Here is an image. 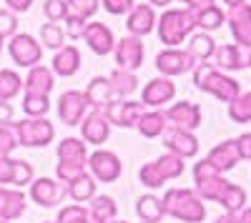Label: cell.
<instances>
[{"label": "cell", "mask_w": 251, "mask_h": 223, "mask_svg": "<svg viewBox=\"0 0 251 223\" xmlns=\"http://www.w3.org/2000/svg\"><path fill=\"white\" fill-rule=\"evenodd\" d=\"M68 3V13L73 15H80V18H93L100 8V0H66Z\"/></svg>", "instance_id": "b9f144b4"}, {"label": "cell", "mask_w": 251, "mask_h": 223, "mask_svg": "<svg viewBox=\"0 0 251 223\" xmlns=\"http://www.w3.org/2000/svg\"><path fill=\"white\" fill-rule=\"evenodd\" d=\"M111 223H128V221H118V218H116V221H111Z\"/></svg>", "instance_id": "91938a15"}, {"label": "cell", "mask_w": 251, "mask_h": 223, "mask_svg": "<svg viewBox=\"0 0 251 223\" xmlns=\"http://www.w3.org/2000/svg\"><path fill=\"white\" fill-rule=\"evenodd\" d=\"M18 33V15L13 13V10H8V8H3L0 10V38H13Z\"/></svg>", "instance_id": "ee69618b"}, {"label": "cell", "mask_w": 251, "mask_h": 223, "mask_svg": "<svg viewBox=\"0 0 251 223\" xmlns=\"http://www.w3.org/2000/svg\"><path fill=\"white\" fill-rule=\"evenodd\" d=\"M163 138V146H166V153H174L178 158H194L199 153V138L191 133V131H181V128H166L161 133Z\"/></svg>", "instance_id": "4fadbf2b"}, {"label": "cell", "mask_w": 251, "mask_h": 223, "mask_svg": "<svg viewBox=\"0 0 251 223\" xmlns=\"http://www.w3.org/2000/svg\"><path fill=\"white\" fill-rule=\"evenodd\" d=\"M53 86H55L53 70L46 68V66H40V63L33 66L30 73H28V78L23 80V90L25 93H35V95H50Z\"/></svg>", "instance_id": "d4e9b609"}, {"label": "cell", "mask_w": 251, "mask_h": 223, "mask_svg": "<svg viewBox=\"0 0 251 223\" xmlns=\"http://www.w3.org/2000/svg\"><path fill=\"white\" fill-rule=\"evenodd\" d=\"M236 146H239V156L241 160H251V133H244L236 138Z\"/></svg>", "instance_id": "681fc988"}, {"label": "cell", "mask_w": 251, "mask_h": 223, "mask_svg": "<svg viewBox=\"0 0 251 223\" xmlns=\"http://www.w3.org/2000/svg\"><path fill=\"white\" fill-rule=\"evenodd\" d=\"M143 55H146V48L141 43V38H133V35H126V38L116 40V45H113V58H116L121 70L136 73L143 66Z\"/></svg>", "instance_id": "8fae6325"}, {"label": "cell", "mask_w": 251, "mask_h": 223, "mask_svg": "<svg viewBox=\"0 0 251 223\" xmlns=\"http://www.w3.org/2000/svg\"><path fill=\"white\" fill-rule=\"evenodd\" d=\"M194 86L201 93L214 95L216 100H221V103H231V100L239 98V93H241L239 80L231 78V75H226L219 68H214V63H208V60L196 63V68H194Z\"/></svg>", "instance_id": "7a4b0ae2"}, {"label": "cell", "mask_w": 251, "mask_h": 223, "mask_svg": "<svg viewBox=\"0 0 251 223\" xmlns=\"http://www.w3.org/2000/svg\"><path fill=\"white\" fill-rule=\"evenodd\" d=\"M55 223H96L88 213L86 206H80V203H71V206H63L58 211V221Z\"/></svg>", "instance_id": "ab89813d"}, {"label": "cell", "mask_w": 251, "mask_h": 223, "mask_svg": "<svg viewBox=\"0 0 251 223\" xmlns=\"http://www.w3.org/2000/svg\"><path fill=\"white\" fill-rule=\"evenodd\" d=\"M88 213L96 223H111L118 216V206H116V201L111 196H93Z\"/></svg>", "instance_id": "f1b7e54d"}, {"label": "cell", "mask_w": 251, "mask_h": 223, "mask_svg": "<svg viewBox=\"0 0 251 223\" xmlns=\"http://www.w3.org/2000/svg\"><path fill=\"white\" fill-rule=\"evenodd\" d=\"M13 168H15V158H3L0 160V186H10L13 183Z\"/></svg>", "instance_id": "c3c4849f"}, {"label": "cell", "mask_w": 251, "mask_h": 223, "mask_svg": "<svg viewBox=\"0 0 251 223\" xmlns=\"http://www.w3.org/2000/svg\"><path fill=\"white\" fill-rule=\"evenodd\" d=\"M88 171L96 180H100V183H113V180L121 178L123 166H121V158L113 151L98 148L88 156Z\"/></svg>", "instance_id": "ba28073f"}, {"label": "cell", "mask_w": 251, "mask_h": 223, "mask_svg": "<svg viewBox=\"0 0 251 223\" xmlns=\"http://www.w3.org/2000/svg\"><path fill=\"white\" fill-rule=\"evenodd\" d=\"M18 148V140H15V133L10 126H3L0 128V160L3 158H10V153Z\"/></svg>", "instance_id": "f6af8a7d"}, {"label": "cell", "mask_w": 251, "mask_h": 223, "mask_svg": "<svg viewBox=\"0 0 251 223\" xmlns=\"http://www.w3.org/2000/svg\"><path fill=\"white\" fill-rule=\"evenodd\" d=\"M23 113L28 118H46V113L50 111V100L48 95H35V93H23V103H20Z\"/></svg>", "instance_id": "e575fe53"}, {"label": "cell", "mask_w": 251, "mask_h": 223, "mask_svg": "<svg viewBox=\"0 0 251 223\" xmlns=\"http://www.w3.org/2000/svg\"><path fill=\"white\" fill-rule=\"evenodd\" d=\"M0 223H8V221H0Z\"/></svg>", "instance_id": "6125c7cd"}, {"label": "cell", "mask_w": 251, "mask_h": 223, "mask_svg": "<svg viewBox=\"0 0 251 223\" xmlns=\"http://www.w3.org/2000/svg\"><path fill=\"white\" fill-rule=\"evenodd\" d=\"M153 166H156V171L161 173V178L166 180V183H169V180L181 178V176H183V171H186L183 158H178V156H174V153H163L161 158H156V160H153Z\"/></svg>", "instance_id": "d6a6232c"}, {"label": "cell", "mask_w": 251, "mask_h": 223, "mask_svg": "<svg viewBox=\"0 0 251 223\" xmlns=\"http://www.w3.org/2000/svg\"><path fill=\"white\" fill-rule=\"evenodd\" d=\"M80 38L88 43V48L96 53V55H111L113 53V45H116V38L111 33V28L106 23H86Z\"/></svg>", "instance_id": "ac0fdd59"}, {"label": "cell", "mask_w": 251, "mask_h": 223, "mask_svg": "<svg viewBox=\"0 0 251 223\" xmlns=\"http://www.w3.org/2000/svg\"><path fill=\"white\" fill-rule=\"evenodd\" d=\"M20 90H23V80L15 70L3 68L0 70V100H13Z\"/></svg>", "instance_id": "8d00e7d4"}, {"label": "cell", "mask_w": 251, "mask_h": 223, "mask_svg": "<svg viewBox=\"0 0 251 223\" xmlns=\"http://www.w3.org/2000/svg\"><path fill=\"white\" fill-rule=\"evenodd\" d=\"M88 113V100L86 93L80 90H66L58 100V115H60V123L66 126H80V120L86 118Z\"/></svg>", "instance_id": "5bb4252c"}, {"label": "cell", "mask_w": 251, "mask_h": 223, "mask_svg": "<svg viewBox=\"0 0 251 223\" xmlns=\"http://www.w3.org/2000/svg\"><path fill=\"white\" fill-rule=\"evenodd\" d=\"M181 3H186L188 5V10H203V8H208V5H214V0H181Z\"/></svg>", "instance_id": "f5cc1de1"}, {"label": "cell", "mask_w": 251, "mask_h": 223, "mask_svg": "<svg viewBox=\"0 0 251 223\" xmlns=\"http://www.w3.org/2000/svg\"><path fill=\"white\" fill-rule=\"evenodd\" d=\"M166 115V123H169L171 128H181V131H196L201 126V108L196 103H191V100H178V103H174L169 111H163Z\"/></svg>", "instance_id": "7c38bea8"}, {"label": "cell", "mask_w": 251, "mask_h": 223, "mask_svg": "<svg viewBox=\"0 0 251 223\" xmlns=\"http://www.w3.org/2000/svg\"><path fill=\"white\" fill-rule=\"evenodd\" d=\"M226 23L231 28V35L239 48H251V5L241 3L236 8H228Z\"/></svg>", "instance_id": "2e32d148"}, {"label": "cell", "mask_w": 251, "mask_h": 223, "mask_svg": "<svg viewBox=\"0 0 251 223\" xmlns=\"http://www.w3.org/2000/svg\"><path fill=\"white\" fill-rule=\"evenodd\" d=\"M68 191V198H73L75 203H86V201H91L96 196V178L86 171V173H80L78 178H73L71 183L66 186Z\"/></svg>", "instance_id": "83f0119b"}, {"label": "cell", "mask_w": 251, "mask_h": 223, "mask_svg": "<svg viewBox=\"0 0 251 223\" xmlns=\"http://www.w3.org/2000/svg\"><path fill=\"white\" fill-rule=\"evenodd\" d=\"M43 13L48 18V23H60V20H66V15H68V3L66 0H46Z\"/></svg>", "instance_id": "7bdbcfd3"}, {"label": "cell", "mask_w": 251, "mask_h": 223, "mask_svg": "<svg viewBox=\"0 0 251 223\" xmlns=\"http://www.w3.org/2000/svg\"><path fill=\"white\" fill-rule=\"evenodd\" d=\"M100 5L111 15H128V10L136 5L133 0H100Z\"/></svg>", "instance_id": "7dc6e473"}, {"label": "cell", "mask_w": 251, "mask_h": 223, "mask_svg": "<svg viewBox=\"0 0 251 223\" xmlns=\"http://www.w3.org/2000/svg\"><path fill=\"white\" fill-rule=\"evenodd\" d=\"M136 213L143 223H158L163 218V208H161V198H156L153 193H143L136 201Z\"/></svg>", "instance_id": "1f68e13d"}, {"label": "cell", "mask_w": 251, "mask_h": 223, "mask_svg": "<svg viewBox=\"0 0 251 223\" xmlns=\"http://www.w3.org/2000/svg\"><path fill=\"white\" fill-rule=\"evenodd\" d=\"M186 50L194 55L196 63H203V60H211V55L216 50V40L208 33H203V30L191 33V35H188V48Z\"/></svg>", "instance_id": "4316f807"}, {"label": "cell", "mask_w": 251, "mask_h": 223, "mask_svg": "<svg viewBox=\"0 0 251 223\" xmlns=\"http://www.w3.org/2000/svg\"><path fill=\"white\" fill-rule=\"evenodd\" d=\"M156 68L161 75L166 78H176V75H183L188 70L196 68V60L188 50H181V48H166L156 55Z\"/></svg>", "instance_id": "9c48e42d"}, {"label": "cell", "mask_w": 251, "mask_h": 223, "mask_svg": "<svg viewBox=\"0 0 251 223\" xmlns=\"http://www.w3.org/2000/svg\"><path fill=\"white\" fill-rule=\"evenodd\" d=\"M146 111V106L141 100H128V98H116L103 108V115L108 118L111 126L118 128H136V120L141 118V113Z\"/></svg>", "instance_id": "52a82bcc"}, {"label": "cell", "mask_w": 251, "mask_h": 223, "mask_svg": "<svg viewBox=\"0 0 251 223\" xmlns=\"http://www.w3.org/2000/svg\"><path fill=\"white\" fill-rule=\"evenodd\" d=\"M80 63H83V58H80V50L75 45H63L55 50L53 55V75H60V78H71L80 70Z\"/></svg>", "instance_id": "7402d4cb"}, {"label": "cell", "mask_w": 251, "mask_h": 223, "mask_svg": "<svg viewBox=\"0 0 251 223\" xmlns=\"http://www.w3.org/2000/svg\"><path fill=\"white\" fill-rule=\"evenodd\" d=\"M136 128L143 138H158L166 128H169V123H166L163 111H143L141 118L136 120Z\"/></svg>", "instance_id": "484cf974"}, {"label": "cell", "mask_w": 251, "mask_h": 223, "mask_svg": "<svg viewBox=\"0 0 251 223\" xmlns=\"http://www.w3.org/2000/svg\"><path fill=\"white\" fill-rule=\"evenodd\" d=\"M13 123V106L8 100H0V128Z\"/></svg>", "instance_id": "816d5d0a"}, {"label": "cell", "mask_w": 251, "mask_h": 223, "mask_svg": "<svg viewBox=\"0 0 251 223\" xmlns=\"http://www.w3.org/2000/svg\"><path fill=\"white\" fill-rule=\"evenodd\" d=\"M126 28L133 38H143L156 30V10L151 5H133L128 10V18H126Z\"/></svg>", "instance_id": "ffe728a7"}, {"label": "cell", "mask_w": 251, "mask_h": 223, "mask_svg": "<svg viewBox=\"0 0 251 223\" xmlns=\"http://www.w3.org/2000/svg\"><path fill=\"white\" fill-rule=\"evenodd\" d=\"M63 23H66V30H63V33H66V38H80V33H83V28H86L88 20H86V18H80V15L68 13Z\"/></svg>", "instance_id": "bcb514c9"}, {"label": "cell", "mask_w": 251, "mask_h": 223, "mask_svg": "<svg viewBox=\"0 0 251 223\" xmlns=\"http://www.w3.org/2000/svg\"><path fill=\"white\" fill-rule=\"evenodd\" d=\"M30 198L33 203L43 206V208H55L60 206L63 201L68 198V191L60 180H53V178H33L30 183Z\"/></svg>", "instance_id": "30bf717a"}, {"label": "cell", "mask_w": 251, "mask_h": 223, "mask_svg": "<svg viewBox=\"0 0 251 223\" xmlns=\"http://www.w3.org/2000/svg\"><path fill=\"white\" fill-rule=\"evenodd\" d=\"M35 178V171L28 160H18L15 158V168H13V188H23V186H30Z\"/></svg>", "instance_id": "60d3db41"}, {"label": "cell", "mask_w": 251, "mask_h": 223, "mask_svg": "<svg viewBox=\"0 0 251 223\" xmlns=\"http://www.w3.org/2000/svg\"><path fill=\"white\" fill-rule=\"evenodd\" d=\"M174 95H176V83L171 78L161 75V78H153V80H149V83L143 86L141 103L146 108H161L163 103H171Z\"/></svg>", "instance_id": "9a60e30c"}, {"label": "cell", "mask_w": 251, "mask_h": 223, "mask_svg": "<svg viewBox=\"0 0 251 223\" xmlns=\"http://www.w3.org/2000/svg\"><path fill=\"white\" fill-rule=\"evenodd\" d=\"M214 223H239V213H224V216H219Z\"/></svg>", "instance_id": "db71d44e"}, {"label": "cell", "mask_w": 251, "mask_h": 223, "mask_svg": "<svg viewBox=\"0 0 251 223\" xmlns=\"http://www.w3.org/2000/svg\"><path fill=\"white\" fill-rule=\"evenodd\" d=\"M33 3H35V0H5L8 10H13L15 15H18V13H28V10L33 8Z\"/></svg>", "instance_id": "f907efd6"}, {"label": "cell", "mask_w": 251, "mask_h": 223, "mask_svg": "<svg viewBox=\"0 0 251 223\" xmlns=\"http://www.w3.org/2000/svg\"><path fill=\"white\" fill-rule=\"evenodd\" d=\"M246 66H249V68H251V53H249V55H246Z\"/></svg>", "instance_id": "680465c9"}, {"label": "cell", "mask_w": 251, "mask_h": 223, "mask_svg": "<svg viewBox=\"0 0 251 223\" xmlns=\"http://www.w3.org/2000/svg\"><path fill=\"white\" fill-rule=\"evenodd\" d=\"M8 53L13 58V63L20 68H33L43 58V48L30 33H15L8 43Z\"/></svg>", "instance_id": "8992f818"}, {"label": "cell", "mask_w": 251, "mask_h": 223, "mask_svg": "<svg viewBox=\"0 0 251 223\" xmlns=\"http://www.w3.org/2000/svg\"><path fill=\"white\" fill-rule=\"evenodd\" d=\"M83 93H86L88 108H93V111H103V108L111 103V100H116V93L111 88V80L103 78V75H96Z\"/></svg>", "instance_id": "cb8c5ba5"}, {"label": "cell", "mask_w": 251, "mask_h": 223, "mask_svg": "<svg viewBox=\"0 0 251 223\" xmlns=\"http://www.w3.org/2000/svg\"><path fill=\"white\" fill-rule=\"evenodd\" d=\"M239 223H251V206L239 211Z\"/></svg>", "instance_id": "11a10c76"}, {"label": "cell", "mask_w": 251, "mask_h": 223, "mask_svg": "<svg viewBox=\"0 0 251 223\" xmlns=\"http://www.w3.org/2000/svg\"><path fill=\"white\" fill-rule=\"evenodd\" d=\"M194 18H196V28L203 30V33L219 30V28L226 23V13H224L216 3H214V5H208V8H203V10H196Z\"/></svg>", "instance_id": "4dcf8cb0"}, {"label": "cell", "mask_w": 251, "mask_h": 223, "mask_svg": "<svg viewBox=\"0 0 251 223\" xmlns=\"http://www.w3.org/2000/svg\"><path fill=\"white\" fill-rule=\"evenodd\" d=\"M163 216L183 223H201L206 218V206L194 188H169L161 198Z\"/></svg>", "instance_id": "3957f363"}, {"label": "cell", "mask_w": 251, "mask_h": 223, "mask_svg": "<svg viewBox=\"0 0 251 223\" xmlns=\"http://www.w3.org/2000/svg\"><path fill=\"white\" fill-rule=\"evenodd\" d=\"M194 191L201 201H214L226 213H239L241 208H246V191L231 180H226L206 158L194 166Z\"/></svg>", "instance_id": "6da1fadb"}, {"label": "cell", "mask_w": 251, "mask_h": 223, "mask_svg": "<svg viewBox=\"0 0 251 223\" xmlns=\"http://www.w3.org/2000/svg\"><path fill=\"white\" fill-rule=\"evenodd\" d=\"M80 135L91 146H103L106 143L108 135H111V123H108V118L103 115V111L86 113V118L80 120Z\"/></svg>", "instance_id": "e0dca14e"}, {"label": "cell", "mask_w": 251, "mask_h": 223, "mask_svg": "<svg viewBox=\"0 0 251 223\" xmlns=\"http://www.w3.org/2000/svg\"><path fill=\"white\" fill-rule=\"evenodd\" d=\"M156 30H158V38L166 48H178L183 40H188V35L196 30L194 10H188V8L166 10L161 18H156Z\"/></svg>", "instance_id": "277c9868"}, {"label": "cell", "mask_w": 251, "mask_h": 223, "mask_svg": "<svg viewBox=\"0 0 251 223\" xmlns=\"http://www.w3.org/2000/svg\"><path fill=\"white\" fill-rule=\"evenodd\" d=\"M211 58H214V68H219V70L234 73V70H244L246 68V58H244V53H241V48L236 43L216 45Z\"/></svg>", "instance_id": "603a6c76"}, {"label": "cell", "mask_w": 251, "mask_h": 223, "mask_svg": "<svg viewBox=\"0 0 251 223\" xmlns=\"http://www.w3.org/2000/svg\"><path fill=\"white\" fill-rule=\"evenodd\" d=\"M221 3H226L228 8H236V5H241V3H246V0H221Z\"/></svg>", "instance_id": "6f0895ef"}, {"label": "cell", "mask_w": 251, "mask_h": 223, "mask_svg": "<svg viewBox=\"0 0 251 223\" xmlns=\"http://www.w3.org/2000/svg\"><path fill=\"white\" fill-rule=\"evenodd\" d=\"M0 53H3V38H0Z\"/></svg>", "instance_id": "94428289"}, {"label": "cell", "mask_w": 251, "mask_h": 223, "mask_svg": "<svg viewBox=\"0 0 251 223\" xmlns=\"http://www.w3.org/2000/svg\"><path fill=\"white\" fill-rule=\"evenodd\" d=\"M58 160H88V143L80 138H63L58 143Z\"/></svg>", "instance_id": "836d02e7"}, {"label": "cell", "mask_w": 251, "mask_h": 223, "mask_svg": "<svg viewBox=\"0 0 251 223\" xmlns=\"http://www.w3.org/2000/svg\"><path fill=\"white\" fill-rule=\"evenodd\" d=\"M206 160H208V163H211L219 173H226V171L236 168V163L241 160V156H239V146H236V138L221 140L219 146H214L211 151H208Z\"/></svg>", "instance_id": "d6986e66"}, {"label": "cell", "mask_w": 251, "mask_h": 223, "mask_svg": "<svg viewBox=\"0 0 251 223\" xmlns=\"http://www.w3.org/2000/svg\"><path fill=\"white\" fill-rule=\"evenodd\" d=\"M43 223H50V221H43Z\"/></svg>", "instance_id": "be15d7a7"}, {"label": "cell", "mask_w": 251, "mask_h": 223, "mask_svg": "<svg viewBox=\"0 0 251 223\" xmlns=\"http://www.w3.org/2000/svg\"><path fill=\"white\" fill-rule=\"evenodd\" d=\"M25 193L20 188L0 186V221H18L25 213Z\"/></svg>", "instance_id": "44dd1931"}, {"label": "cell", "mask_w": 251, "mask_h": 223, "mask_svg": "<svg viewBox=\"0 0 251 223\" xmlns=\"http://www.w3.org/2000/svg\"><path fill=\"white\" fill-rule=\"evenodd\" d=\"M108 80H111V88H113L116 98H128V95H133V93L138 90V78H136V73H131V70L116 68V70L108 75Z\"/></svg>", "instance_id": "f546056e"}, {"label": "cell", "mask_w": 251, "mask_h": 223, "mask_svg": "<svg viewBox=\"0 0 251 223\" xmlns=\"http://www.w3.org/2000/svg\"><path fill=\"white\" fill-rule=\"evenodd\" d=\"M228 118L234 123H251V90L239 93V98L228 103Z\"/></svg>", "instance_id": "d590c367"}, {"label": "cell", "mask_w": 251, "mask_h": 223, "mask_svg": "<svg viewBox=\"0 0 251 223\" xmlns=\"http://www.w3.org/2000/svg\"><path fill=\"white\" fill-rule=\"evenodd\" d=\"M88 171V160H58V180L63 186H68L73 178H78L80 173H86Z\"/></svg>", "instance_id": "74e56055"}, {"label": "cell", "mask_w": 251, "mask_h": 223, "mask_svg": "<svg viewBox=\"0 0 251 223\" xmlns=\"http://www.w3.org/2000/svg\"><path fill=\"white\" fill-rule=\"evenodd\" d=\"M40 43L50 50H58L66 45V33H63V28L58 23H43L40 25Z\"/></svg>", "instance_id": "f35d334b"}, {"label": "cell", "mask_w": 251, "mask_h": 223, "mask_svg": "<svg viewBox=\"0 0 251 223\" xmlns=\"http://www.w3.org/2000/svg\"><path fill=\"white\" fill-rule=\"evenodd\" d=\"M174 0H149V5L151 8H166V5H171Z\"/></svg>", "instance_id": "9f6ffc18"}, {"label": "cell", "mask_w": 251, "mask_h": 223, "mask_svg": "<svg viewBox=\"0 0 251 223\" xmlns=\"http://www.w3.org/2000/svg\"><path fill=\"white\" fill-rule=\"evenodd\" d=\"M18 146L25 148H46L48 143H53L55 138V128L48 118H23L18 123H10Z\"/></svg>", "instance_id": "5b68a950"}]
</instances>
